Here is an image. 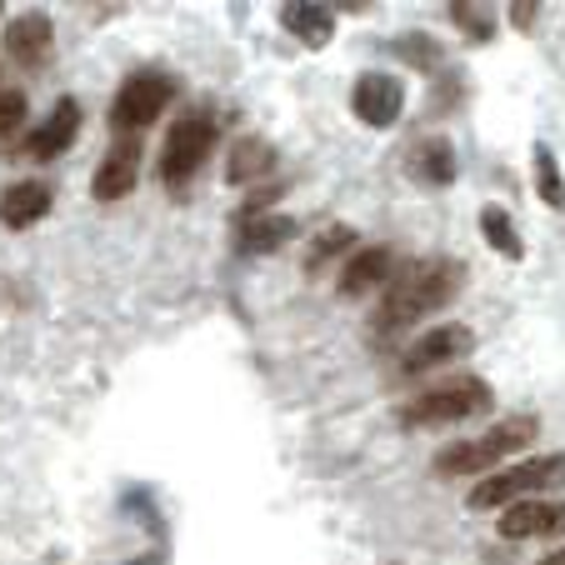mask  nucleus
<instances>
[{"label": "nucleus", "instance_id": "nucleus-17", "mask_svg": "<svg viewBox=\"0 0 565 565\" xmlns=\"http://www.w3.org/2000/svg\"><path fill=\"white\" fill-rule=\"evenodd\" d=\"M411 171H416V181L446 191V185L456 181V150H450V140L446 136L416 140V146H411Z\"/></svg>", "mask_w": 565, "mask_h": 565}, {"label": "nucleus", "instance_id": "nucleus-27", "mask_svg": "<svg viewBox=\"0 0 565 565\" xmlns=\"http://www.w3.org/2000/svg\"><path fill=\"white\" fill-rule=\"evenodd\" d=\"M535 565H565V545H561V551H551L545 561H535Z\"/></svg>", "mask_w": 565, "mask_h": 565}, {"label": "nucleus", "instance_id": "nucleus-25", "mask_svg": "<svg viewBox=\"0 0 565 565\" xmlns=\"http://www.w3.org/2000/svg\"><path fill=\"white\" fill-rule=\"evenodd\" d=\"M511 15H515V25H521V31H531V25H535V6H531V0H525V6H511Z\"/></svg>", "mask_w": 565, "mask_h": 565}, {"label": "nucleus", "instance_id": "nucleus-10", "mask_svg": "<svg viewBox=\"0 0 565 565\" xmlns=\"http://www.w3.org/2000/svg\"><path fill=\"white\" fill-rule=\"evenodd\" d=\"M6 51H11V61L21 65V71H45V61H51L55 51V25L45 11H25L11 21V31H6Z\"/></svg>", "mask_w": 565, "mask_h": 565}, {"label": "nucleus", "instance_id": "nucleus-22", "mask_svg": "<svg viewBox=\"0 0 565 565\" xmlns=\"http://www.w3.org/2000/svg\"><path fill=\"white\" fill-rule=\"evenodd\" d=\"M395 55H406V61L420 65V71H436L440 45L430 41V35H401V41H395Z\"/></svg>", "mask_w": 565, "mask_h": 565}, {"label": "nucleus", "instance_id": "nucleus-3", "mask_svg": "<svg viewBox=\"0 0 565 565\" xmlns=\"http://www.w3.org/2000/svg\"><path fill=\"white\" fill-rule=\"evenodd\" d=\"M551 486H565V456L555 450V456H541V460H521V466H505V470H495V476H486L470 491V511H501V501L505 505H515V501H525V495H541V491H551Z\"/></svg>", "mask_w": 565, "mask_h": 565}, {"label": "nucleus", "instance_id": "nucleus-7", "mask_svg": "<svg viewBox=\"0 0 565 565\" xmlns=\"http://www.w3.org/2000/svg\"><path fill=\"white\" fill-rule=\"evenodd\" d=\"M351 110H355V120H361V126L391 130L395 120H401V110H406V86H401V75H391V71H365V75H355Z\"/></svg>", "mask_w": 565, "mask_h": 565}, {"label": "nucleus", "instance_id": "nucleus-11", "mask_svg": "<svg viewBox=\"0 0 565 565\" xmlns=\"http://www.w3.org/2000/svg\"><path fill=\"white\" fill-rule=\"evenodd\" d=\"M470 345H476L470 326H436V331H426L406 355H401V375L436 371V365H446V361H456V355H466Z\"/></svg>", "mask_w": 565, "mask_h": 565}, {"label": "nucleus", "instance_id": "nucleus-5", "mask_svg": "<svg viewBox=\"0 0 565 565\" xmlns=\"http://www.w3.org/2000/svg\"><path fill=\"white\" fill-rule=\"evenodd\" d=\"M175 90H181V81L171 71H136L110 100V130L116 136H140L150 120H160V110L175 100Z\"/></svg>", "mask_w": 565, "mask_h": 565}, {"label": "nucleus", "instance_id": "nucleus-6", "mask_svg": "<svg viewBox=\"0 0 565 565\" xmlns=\"http://www.w3.org/2000/svg\"><path fill=\"white\" fill-rule=\"evenodd\" d=\"M215 140H221L215 116H205V110L181 116L171 126V136H166V150H160V181H166V185H185L205 166V160H211Z\"/></svg>", "mask_w": 565, "mask_h": 565}, {"label": "nucleus", "instance_id": "nucleus-2", "mask_svg": "<svg viewBox=\"0 0 565 565\" xmlns=\"http://www.w3.org/2000/svg\"><path fill=\"white\" fill-rule=\"evenodd\" d=\"M535 416H511V420H495L486 436L476 440H456L436 456V470L440 476H476V470H491L501 460H511L515 450H525L535 440Z\"/></svg>", "mask_w": 565, "mask_h": 565}, {"label": "nucleus", "instance_id": "nucleus-18", "mask_svg": "<svg viewBox=\"0 0 565 565\" xmlns=\"http://www.w3.org/2000/svg\"><path fill=\"white\" fill-rule=\"evenodd\" d=\"M270 166H276V150H270L260 136H246V140H235V146H231L225 175H231V185H256Z\"/></svg>", "mask_w": 565, "mask_h": 565}, {"label": "nucleus", "instance_id": "nucleus-15", "mask_svg": "<svg viewBox=\"0 0 565 565\" xmlns=\"http://www.w3.org/2000/svg\"><path fill=\"white\" fill-rule=\"evenodd\" d=\"M391 250L385 246H365V250H355L351 260L341 266V296H351V300H361V296H375V290L391 280Z\"/></svg>", "mask_w": 565, "mask_h": 565}, {"label": "nucleus", "instance_id": "nucleus-23", "mask_svg": "<svg viewBox=\"0 0 565 565\" xmlns=\"http://www.w3.org/2000/svg\"><path fill=\"white\" fill-rule=\"evenodd\" d=\"M25 116H31V100L21 90H0V136H15L25 126Z\"/></svg>", "mask_w": 565, "mask_h": 565}, {"label": "nucleus", "instance_id": "nucleus-4", "mask_svg": "<svg viewBox=\"0 0 565 565\" xmlns=\"http://www.w3.org/2000/svg\"><path fill=\"white\" fill-rule=\"evenodd\" d=\"M491 406H495L491 385L480 381V375H460V381H446V385H436V391L416 395V401L401 411V420H406V426H450V420L491 416Z\"/></svg>", "mask_w": 565, "mask_h": 565}, {"label": "nucleus", "instance_id": "nucleus-26", "mask_svg": "<svg viewBox=\"0 0 565 565\" xmlns=\"http://www.w3.org/2000/svg\"><path fill=\"white\" fill-rule=\"evenodd\" d=\"M130 565H166V551H150V555H140V561H130Z\"/></svg>", "mask_w": 565, "mask_h": 565}, {"label": "nucleus", "instance_id": "nucleus-12", "mask_svg": "<svg viewBox=\"0 0 565 565\" xmlns=\"http://www.w3.org/2000/svg\"><path fill=\"white\" fill-rule=\"evenodd\" d=\"M55 205V191L45 181H15L0 191V225H11V231H25V225L45 221Z\"/></svg>", "mask_w": 565, "mask_h": 565}, {"label": "nucleus", "instance_id": "nucleus-1", "mask_svg": "<svg viewBox=\"0 0 565 565\" xmlns=\"http://www.w3.org/2000/svg\"><path fill=\"white\" fill-rule=\"evenodd\" d=\"M460 286H466V266H460V260H450V256L416 260V266L381 296V310H375L371 326L375 331H406L420 316L450 306V300L460 296Z\"/></svg>", "mask_w": 565, "mask_h": 565}, {"label": "nucleus", "instance_id": "nucleus-8", "mask_svg": "<svg viewBox=\"0 0 565 565\" xmlns=\"http://www.w3.org/2000/svg\"><path fill=\"white\" fill-rule=\"evenodd\" d=\"M140 181V140L136 136H116V146L100 156L96 166V181H90V195L96 201H120L130 195Z\"/></svg>", "mask_w": 565, "mask_h": 565}, {"label": "nucleus", "instance_id": "nucleus-21", "mask_svg": "<svg viewBox=\"0 0 565 565\" xmlns=\"http://www.w3.org/2000/svg\"><path fill=\"white\" fill-rule=\"evenodd\" d=\"M351 246H355V231H351V225H326V231L310 241V250H306V270H320L326 260L345 256Z\"/></svg>", "mask_w": 565, "mask_h": 565}, {"label": "nucleus", "instance_id": "nucleus-13", "mask_svg": "<svg viewBox=\"0 0 565 565\" xmlns=\"http://www.w3.org/2000/svg\"><path fill=\"white\" fill-rule=\"evenodd\" d=\"M75 136H81V106H75L71 96L61 100V106L51 110V116L41 120V126L31 130V140H25V150H31L35 160H55L61 150L75 146Z\"/></svg>", "mask_w": 565, "mask_h": 565}, {"label": "nucleus", "instance_id": "nucleus-9", "mask_svg": "<svg viewBox=\"0 0 565 565\" xmlns=\"http://www.w3.org/2000/svg\"><path fill=\"white\" fill-rule=\"evenodd\" d=\"M565 531V501H515L501 511V535L505 541H551Z\"/></svg>", "mask_w": 565, "mask_h": 565}, {"label": "nucleus", "instance_id": "nucleus-19", "mask_svg": "<svg viewBox=\"0 0 565 565\" xmlns=\"http://www.w3.org/2000/svg\"><path fill=\"white\" fill-rule=\"evenodd\" d=\"M480 235H486V246L501 250L505 260H521L525 256L521 231H515V221L501 211V205H480Z\"/></svg>", "mask_w": 565, "mask_h": 565}, {"label": "nucleus", "instance_id": "nucleus-24", "mask_svg": "<svg viewBox=\"0 0 565 565\" xmlns=\"http://www.w3.org/2000/svg\"><path fill=\"white\" fill-rule=\"evenodd\" d=\"M450 15H456V25H466L476 41H491V35H495V25L486 21V11H480V6H450Z\"/></svg>", "mask_w": 565, "mask_h": 565}, {"label": "nucleus", "instance_id": "nucleus-16", "mask_svg": "<svg viewBox=\"0 0 565 565\" xmlns=\"http://www.w3.org/2000/svg\"><path fill=\"white\" fill-rule=\"evenodd\" d=\"M280 25H286L290 35H296L300 45H310V51H320V45L335 35V11H326V6H310V0H290V6H280Z\"/></svg>", "mask_w": 565, "mask_h": 565}, {"label": "nucleus", "instance_id": "nucleus-20", "mask_svg": "<svg viewBox=\"0 0 565 565\" xmlns=\"http://www.w3.org/2000/svg\"><path fill=\"white\" fill-rule=\"evenodd\" d=\"M535 195H541L551 211H565V175L555 166L551 146H535Z\"/></svg>", "mask_w": 565, "mask_h": 565}, {"label": "nucleus", "instance_id": "nucleus-14", "mask_svg": "<svg viewBox=\"0 0 565 565\" xmlns=\"http://www.w3.org/2000/svg\"><path fill=\"white\" fill-rule=\"evenodd\" d=\"M296 241V221L290 215H246V221H235V250L241 256H270V250L290 246Z\"/></svg>", "mask_w": 565, "mask_h": 565}]
</instances>
